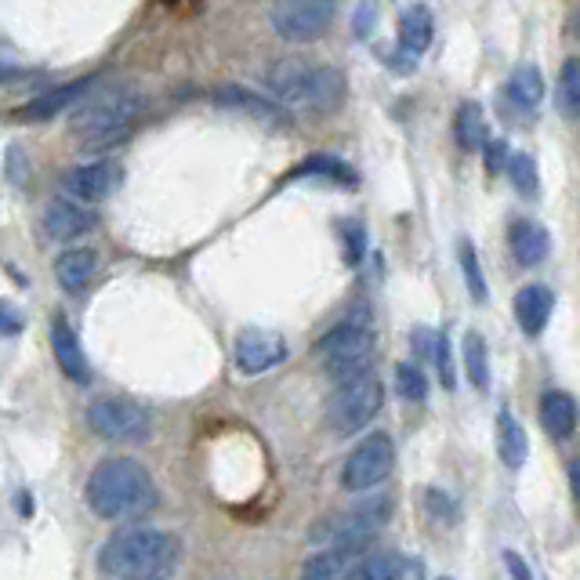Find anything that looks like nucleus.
Wrapping results in <instances>:
<instances>
[{
	"label": "nucleus",
	"instance_id": "f257e3e1",
	"mask_svg": "<svg viewBox=\"0 0 580 580\" xmlns=\"http://www.w3.org/2000/svg\"><path fill=\"white\" fill-rule=\"evenodd\" d=\"M88 504L106 522L142 519L160 504V490L149 468L134 458H106L88 479Z\"/></svg>",
	"mask_w": 580,
	"mask_h": 580
},
{
	"label": "nucleus",
	"instance_id": "f03ea898",
	"mask_svg": "<svg viewBox=\"0 0 580 580\" xmlns=\"http://www.w3.org/2000/svg\"><path fill=\"white\" fill-rule=\"evenodd\" d=\"M142 113H146V99L134 88H128V84L106 88L73 109L69 134H73V142L80 149L102 153V149L128 142L138 128V120H142Z\"/></svg>",
	"mask_w": 580,
	"mask_h": 580
},
{
	"label": "nucleus",
	"instance_id": "7ed1b4c3",
	"mask_svg": "<svg viewBox=\"0 0 580 580\" xmlns=\"http://www.w3.org/2000/svg\"><path fill=\"white\" fill-rule=\"evenodd\" d=\"M178 559H182L178 537L157 527H131L102 544L99 570L117 580H160L174 570Z\"/></svg>",
	"mask_w": 580,
	"mask_h": 580
},
{
	"label": "nucleus",
	"instance_id": "20e7f679",
	"mask_svg": "<svg viewBox=\"0 0 580 580\" xmlns=\"http://www.w3.org/2000/svg\"><path fill=\"white\" fill-rule=\"evenodd\" d=\"M266 88L287 109H301V113H334L344 102V77L338 69L306 59L272 62L266 69Z\"/></svg>",
	"mask_w": 580,
	"mask_h": 580
},
{
	"label": "nucleus",
	"instance_id": "39448f33",
	"mask_svg": "<svg viewBox=\"0 0 580 580\" xmlns=\"http://www.w3.org/2000/svg\"><path fill=\"white\" fill-rule=\"evenodd\" d=\"M316 356L323 359L327 374L334 384L367 374L374 363V330H370V316L359 309V316H349L338 327H330L327 334L316 341Z\"/></svg>",
	"mask_w": 580,
	"mask_h": 580
},
{
	"label": "nucleus",
	"instance_id": "423d86ee",
	"mask_svg": "<svg viewBox=\"0 0 580 580\" xmlns=\"http://www.w3.org/2000/svg\"><path fill=\"white\" fill-rule=\"evenodd\" d=\"M381 399H384V392H381V381L374 378V370L341 381V384H334V396H330V403H327V424L334 428L338 436H352L378 418Z\"/></svg>",
	"mask_w": 580,
	"mask_h": 580
},
{
	"label": "nucleus",
	"instance_id": "0eeeda50",
	"mask_svg": "<svg viewBox=\"0 0 580 580\" xmlns=\"http://www.w3.org/2000/svg\"><path fill=\"white\" fill-rule=\"evenodd\" d=\"M338 8L341 0H272L269 22L272 33L287 44H316L320 37H327Z\"/></svg>",
	"mask_w": 580,
	"mask_h": 580
},
{
	"label": "nucleus",
	"instance_id": "6e6552de",
	"mask_svg": "<svg viewBox=\"0 0 580 580\" xmlns=\"http://www.w3.org/2000/svg\"><path fill=\"white\" fill-rule=\"evenodd\" d=\"M88 424L106 443H146V439L153 436L149 410L138 407L134 399H120V396L94 399L88 407Z\"/></svg>",
	"mask_w": 580,
	"mask_h": 580
},
{
	"label": "nucleus",
	"instance_id": "1a4fd4ad",
	"mask_svg": "<svg viewBox=\"0 0 580 580\" xmlns=\"http://www.w3.org/2000/svg\"><path fill=\"white\" fill-rule=\"evenodd\" d=\"M396 464V447L389 432H370L341 468V487L349 493H367L389 479Z\"/></svg>",
	"mask_w": 580,
	"mask_h": 580
},
{
	"label": "nucleus",
	"instance_id": "9d476101",
	"mask_svg": "<svg viewBox=\"0 0 580 580\" xmlns=\"http://www.w3.org/2000/svg\"><path fill=\"white\" fill-rule=\"evenodd\" d=\"M123 186V168L117 160H88V163H77V168H69L62 174V192L66 197H73L80 203H102L109 200L113 192Z\"/></svg>",
	"mask_w": 580,
	"mask_h": 580
},
{
	"label": "nucleus",
	"instance_id": "9b49d317",
	"mask_svg": "<svg viewBox=\"0 0 580 580\" xmlns=\"http://www.w3.org/2000/svg\"><path fill=\"white\" fill-rule=\"evenodd\" d=\"M232 356H237L240 374L258 378V374H266V370L283 363V359H287V341H283V334H276V330L247 327V330H240Z\"/></svg>",
	"mask_w": 580,
	"mask_h": 580
},
{
	"label": "nucleus",
	"instance_id": "f8f14e48",
	"mask_svg": "<svg viewBox=\"0 0 580 580\" xmlns=\"http://www.w3.org/2000/svg\"><path fill=\"white\" fill-rule=\"evenodd\" d=\"M389 519V501H363L352 512H344L338 519L323 522L320 530H316V541H356V544H370V537L381 527V522Z\"/></svg>",
	"mask_w": 580,
	"mask_h": 580
},
{
	"label": "nucleus",
	"instance_id": "ddd939ff",
	"mask_svg": "<svg viewBox=\"0 0 580 580\" xmlns=\"http://www.w3.org/2000/svg\"><path fill=\"white\" fill-rule=\"evenodd\" d=\"M94 91V77H80V80H69V84L62 88H51L44 94H37V99L26 102L16 120L22 123H44V120H54L59 113H66V109H77L80 102L88 99V94Z\"/></svg>",
	"mask_w": 580,
	"mask_h": 580
},
{
	"label": "nucleus",
	"instance_id": "4468645a",
	"mask_svg": "<svg viewBox=\"0 0 580 580\" xmlns=\"http://www.w3.org/2000/svg\"><path fill=\"white\" fill-rule=\"evenodd\" d=\"M102 258L94 247H69L59 258H54V280L66 290V294H84L91 280L99 276Z\"/></svg>",
	"mask_w": 580,
	"mask_h": 580
},
{
	"label": "nucleus",
	"instance_id": "2eb2a0df",
	"mask_svg": "<svg viewBox=\"0 0 580 580\" xmlns=\"http://www.w3.org/2000/svg\"><path fill=\"white\" fill-rule=\"evenodd\" d=\"M91 229H94V214L88 211V203H80L73 197H59L44 207V232L51 240H77Z\"/></svg>",
	"mask_w": 580,
	"mask_h": 580
},
{
	"label": "nucleus",
	"instance_id": "dca6fc26",
	"mask_svg": "<svg viewBox=\"0 0 580 580\" xmlns=\"http://www.w3.org/2000/svg\"><path fill=\"white\" fill-rule=\"evenodd\" d=\"M211 99H214V106L229 109V113H243V117H251L258 123H269V128H283V123H287V113L280 106L269 102V99H261V94H254V91L240 88V84L218 88Z\"/></svg>",
	"mask_w": 580,
	"mask_h": 580
},
{
	"label": "nucleus",
	"instance_id": "f3484780",
	"mask_svg": "<svg viewBox=\"0 0 580 580\" xmlns=\"http://www.w3.org/2000/svg\"><path fill=\"white\" fill-rule=\"evenodd\" d=\"M51 352H54V363H59L62 374L73 381V384H88L91 381V363H88V352L80 349V338L77 330L69 327L62 316L51 323Z\"/></svg>",
	"mask_w": 580,
	"mask_h": 580
},
{
	"label": "nucleus",
	"instance_id": "a211bd4d",
	"mask_svg": "<svg viewBox=\"0 0 580 580\" xmlns=\"http://www.w3.org/2000/svg\"><path fill=\"white\" fill-rule=\"evenodd\" d=\"M508 251L522 269H537L551 254L548 229L541 222H530V218H516L512 229H508Z\"/></svg>",
	"mask_w": 580,
	"mask_h": 580
},
{
	"label": "nucleus",
	"instance_id": "6ab92c4d",
	"mask_svg": "<svg viewBox=\"0 0 580 580\" xmlns=\"http://www.w3.org/2000/svg\"><path fill=\"white\" fill-rule=\"evenodd\" d=\"M512 309H516V320L522 327V334L537 338L548 327L551 312H556V294H551V290L541 287V283H530V287H522L519 294H516V306Z\"/></svg>",
	"mask_w": 580,
	"mask_h": 580
},
{
	"label": "nucleus",
	"instance_id": "aec40b11",
	"mask_svg": "<svg viewBox=\"0 0 580 580\" xmlns=\"http://www.w3.org/2000/svg\"><path fill=\"white\" fill-rule=\"evenodd\" d=\"M367 544H356V541H334L327 544L320 556H312L301 570V580H344V573L352 570L356 556L363 551Z\"/></svg>",
	"mask_w": 580,
	"mask_h": 580
},
{
	"label": "nucleus",
	"instance_id": "412c9836",
	"mask_svg": "<svg viewBox=\"0 0 580 580\" xmlns=\"http://www.w3.org/2000/svg\"><path fill=\"white\" fill-rule=\"evenodd\" d=\"M396 40H399V51H403L407 59H421L428 44H432V11H428L424 4H410L403 16H399Z\"/></svg>",
	"mask_w": 580,
	"mask_h": 580
},
{
	"label": "nucleus",
	"instance_id": "4be33fe9",
	"mask_svg": "<svg viewBox=\"0 0 580 580\" xmlns=\"http://www.w3.org/2000/svg\"><path fill=\"white\" fill-rule=\"evenodd\" d=\"M541 424L551 439H570L577 428V403L573 396L551 389L541 396Z\"/></svg>",
	"mask_w": 580,
	"mask_h": 580
},
{
	"label": "nucleus",
	"instance_id": "5701e85b",
	"mask_svg": "<svg viewBox=\"0 0 580 580\" xmlns=\"http://www.w3.org/2000/svg\"><path fill=\"white\" fill-rule=\"evenodd\" d=\"M407 559L396 551H370V556H359L352 562L344 580H407Z\"/></svg>",
	"mask_w": 580,
	"mask_h": 580
},
{
	"label": "nucleus",
	"instance_id": "b1692460",
	"mask_svg": "<svg viewBox=\"0 0 580 580\" xmlns=\"http://www.w3.org/2000/svg\"><path fill=\"white\" fill-rule=\"evenodd\" d=\"M497 453L508 468H522L527 464V453H530V439L522 432V424L516 421V413L501 410L497 418Z\"/></svg>",
	"mask_w": 580,
	"mask_h": 580
},
{
	"label": "nucleus",
	"instance_id": "393cba45",
	"mask_svg": "<svg viewBox=\"0 0 580 580\" xmlns=\"http://www.w3.org/2000/svg\"><path fill=\"white\" fill-rule=\"evenodd\" d=\"M453 134H458V146L468 149V153H479V149H487L490 128H487V117H482V106L464 102L458 109V117H453Z\"/></svg>",
	"mask_w": 580,
	"mask_h": 580
},
{
	"label": "nucleus",
	"instance_id": "a878e982",
	"mask_svg": "<svg viewBox=\"0 0 580 580\" xmlns=\"http://www.w3.org/2000/svg\"><path fill=\"white\" fill-rule=\"evenodd\" d=\"M508 99H512L519 109H537L544 99V77H541V69L530 66V62H522L512 69V77H508Z\"/></svg>",
	"mask_w": 580,
	"mask_h": 580
},
{
	"label": "nucleus",
	"instance_id": "bb28decb",
	"mask_svg": "<svg viewBox=\"0 0 580 580\" xmlns=\"http://www.w3.org/2000/svg\"><path fill=\"white\" fill-rule=\"evenodd\" d=\"M461 352H464V374H468V381H472L479 392H487L490 389V349H487V341H482V334L468 330Z\"/></svg>",
	"mask_w": 580,
	"mask_h": 580
},
{
	"label": "nucleus",
	"instance_id": "cd10ccee",
	"mask_svg": "<svg viewBox=\"0 0 580 580\" xmlns=\"http://www.w3.org/2000/svg\"><path fill=\"white\" fill-rule=\"evenodd\" d=\"M556 106L566 120H580V59H566L562 73H559Z\"/></svg>",
	"mask_w": 580,
	"mask_h": 580
},
{
	"label": "nucleus",
	"instance_id": "c85d7f7f",
	"mask_svg": "<svg viewBox=\"0 0 580 580\" xmlns=\"http://www.w3.org/2000/svg\"><path fill=\"white\" fill-rule=\"evenodd\" d=\"M294 178H330V182L356 186V171L344 160H338V157H309L294 171Z\"/></svg>",
	"mask_w": 580,
	"mask_h": 580
},
{
	"label": "nucleus",
	"instance_id": "c756f323",
	"mask_svg": "<svg viewBox=\"0 0 580 580\" xmlns=\"http://www.w3.org/2000/svg\"><path fill=\"white\" fill-rule=\"evenodd\" d=\"M504 171H508V178H512V186L519 192H527V197H533V192L541 189V174H537V163L530 153H512Z\"/></svg>",
	"mask_w": 580,
	"mask_h": 580
},
{
	"label": "nucleus",
	"instance_id": "7c9ffc66",
	"mask_svg": "<svg viewBox=\"0 0 580 580\" xmlns=\"http://www.w3.org/2000/svg\"><path fill=\"white\" fill-rule=\"evenodd\" d=\"M396 392L407 399V403H424L428 399V381L424 370L413 363H399L396 367Z\"/></svg>",
	"mask_w": 580,
	"mask_h": 580
},
{
	"label": "nucleus",
	"instance_id": "2f4dec72",
	"mask_svg": "<svg viewBox=\"0 0 580 580\" xmlns=\"http://www.w3.org/2000/svg\"><path fill=\"white\" fill-rule=\"evenodd\" d=\"M461 272H464V283H468V294H472L476 301H487V276H482V266H479V254L476 247L461 240Z\"/></svg>",
	"mask_w": 580,
	"mask_h": 580
},
{
	"label": "nucleus",
	"instance_id": "473e14b6",
	"mask_svg": "<svg viewBox=\"0 0 580 580\" xmlns=\"http://www.w3.org/2000/svg\"><path fill=\"white\" fill-rule=\"evenodd\" d=\"M432 359H436V367H439V381H443L447 389H453V384H458V378H453V356H450V341H447V334H439V338H436V352H432Z\"/></svg>",
	"mask_w": 580,
	"mask_h": 580
},
{
	"label": "nucleus",
	"instance_id": "72a5a7b5",
	"mask_svg": "<svg viewBox=\"0 0 580 580\" xmlns=\"http://www.w3.org/2000/svg\"><path fill=\"white\" fill-rule=\"evenodd\" d=\"M341 232H344V258L356 261L363 258V251H367V237H363V226L359 222H341Z\"/></svg>",
	"mask_w": 580,
	"mask_h": 580
},
{
	"label": "nucleus",
	"instance_id": "f704fd0d",
	"mask_svg": "<svg viewBox=\"0 0 580 580\" xmlns=\"http://www.w3.org/2000/svg\"><path fill=\"white\" fill-rule=\"evenodd\" d=\"M30 163H26V153H22V149H11V153H8V178H11V182H16V186H30Z\"/></svg>",
	"mask_w": 580,
	"mask_h": 580
},
{
	"label": "nucleus",
	"instance_id": "c9c22d12",
	"mask_svg": "<svg viewBox=\"0 0 580 580\" xmlns=\"http://www.w3.org/2000/svg\"><path fill=\"white\" fill-rule=\"evenodd\" d=\"M482 153H487V168H490L493 174L501 171V168H508V157H512V153H508V142H504V138H490Z\"/></svg>",
	"mask_w": 580,
	"mask_h": 580
},
{
	"label": "nucleus",
	"instance_id": "e433bc0d",
	"mask_svg": "<svg viewBox=\"0 0 580 580\" xmlns=\"http://www.w3.org/2000/svg\"><path fill=\"white\" fill-rule=\"evenodd\" d=\"M22 330V316L11 301H0V338H16Z\"/></svg>",
	"mask_w": 580,
	"mask_h": 580
},
{
	"label": "nucleus",
	"instance_id": "4c0bfd02",
	"mask_svg": "<svg viewBox=\"0 0 580 580\" xmlns=\"http://www.w3.org/2000/svg\"><path fill=\"white\" fill-rule=\"evenodd\" d=\"M504 566H508V573H512L516 580H533V573L527 570V562H522L516 551H504Z\"/></svg>",
	"mask_w": 580,
	"mask_h": 580
},
{
	"label": "nucleus",
	"instance_id": "58836bf2",
	"mask_svg": "<svg viewBox=\"0 0 580 580\" xmlns=\"http://www.w3.org/2000/svg\"><path fill=\"white\" fill-rule=\"evenodd\" d=\"M570 487H573V497L580 501V461H573V468H570Z\"/></svg>",
	"mask_w": 580,
	"mask_h": 580
},
{
	"label": "nucleus",
	"instance_id": "ea45409f",
	"mask_svg": "<svg viewBox=\"0 0 580 580\" xmlns=\"http://www.w3.org/2000/svg\"><path fill=\"white\" fill-rule=\"evenodd\" d=\"M447 580H453V577H447Z\"/></svg>",
	"mask_w": 580,
	"mask_h": 580
}]
</instances>
